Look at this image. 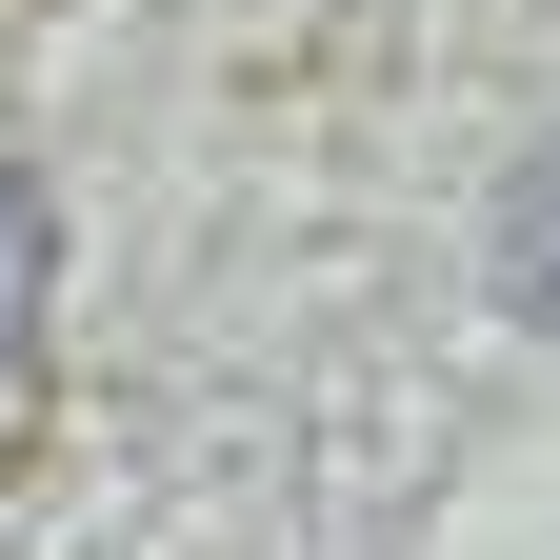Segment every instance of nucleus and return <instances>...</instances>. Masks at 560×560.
<instances>
[{
  "instance_id": "obj_1",
  "label": "nucleus",
  "mask_w": 560,
  "mask_h": 560,
  "mask_svg": "<svg viewBox=\"0 0 560 560\" xmlns=\"http://www.w3.org/2000/svg\"><path fill=\"white\" fill-rule=\"evenodd\" d=\"M501 301H521V320L560 340V140H540V161L501 180Z\"/></svg>"
},
{
  "instance_id": "obj_2",
  "label": "nucleus",
  "mask_w": 560,
  "mask_h": 560,
  "mask_svg": "<svg viewBox=\"0 0 560 560\" xmlns=\"http://www.w3.org/2000/svg\"><path fill=\"white\" fill-rule=\"evenodd\" d=\"M21 320H40V200L0 180V361H21Z\"/></svg>"
}]
</instances>
